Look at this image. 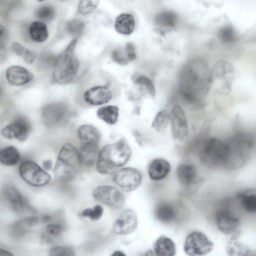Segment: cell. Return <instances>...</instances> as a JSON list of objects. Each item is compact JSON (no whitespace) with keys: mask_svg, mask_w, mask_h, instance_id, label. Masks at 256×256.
Returning <instances> with one entry per match:
<instances>
[{"mask_svg":"<svg viewBox=\"0 0 256 256\" xmlns=\"http://www.w3.org/2000/svg\"><path fill=\"white\" fill-rule=\"evenodd\" d=\"M142 256H155L152 250H149L146 251Z\"/></svg>","mask_w":256,"mask_h":256,"instance_id":"52","label":"cell"},{"mask_svg":"<svg viewBox=\"0 0 256 256\" xmlns=\"http://www.w3.org/2000/svg\"><path fill=\"white\" fill-rule=\"evenodd\" d=\"M211 71L205 61L194 59L182 68L178 77V88L188 101L198 102L208 94L212 84Z\"/></svg>","mask_w":256,"mask_h":256,"instance_id":"1","label":"cell"},{"mask_svg":"<svg viewBox=\"0 0 256 256\" xmlns=\"http://www.w3.org/2000/svg\"><path fill=\"white\" fill-rule=\"evenodd\" d=\"M134 82L139 86L152 97L155 95V89L152 80L146 76L140 75L134 79Z\"/></svg>","mask_w":256,"mask_h":256,"instance_id":"36","label":"cell"},{"mask_svg":"<svg viewBox=\"0 0 256 256\" xmlns=\"http://www.w3.org/2000/svg\"><path fill=\"white\" fill-rule=\"evenodd\" d=\"M98 145L82 144L78 150L81 164L85 166H92L96 164L99 152Z\"/></svg>","mask_w":256,"mask_h":256,"instance_id":"23","label":"cell"},{"mask_svg":"<svg viewBox=\"0 0 256 256\" xmlns=\"http://www.w3.org/2000/svg\"><path fill=\"white\" fill-rule=\"evenodd\" d=\"M111 256H126V255L121 251L116 250L114 252Z\"/></svg>","mask_w":256,"mask_h":256,"instance_id":"51","label":"cell"},{"mask_svg":"<svg viewBox=\"0 0 256 256\" xmlns=\"http://www.w3.org/2000/svg\"><path fill=\"white\" fill-rule=\"evenodd\" d=\"M112 96L111 90L104 86L92 88L86 90L84 94V101L93 106H100L108 103Z\"/></svg>","mask_w":256,"mask_h":256,"instance_id":"18","label":"cell"},{"mask_svg":"<svg viewBox=\"0 0 256 256\" xmlns=\"http://www.w3.org/2000/svg\"><path fill=\"white\" fill-rule=\"evenodd\" d=\"M4 198L9 202L12 208L17 213H21L24 208L23 198L16 188L7 186L2 190Z\"/></svg>","mask_w":256,"mask_h":256,"instance_id":"24","label":"cell"},{"mask_svg":"<svg viewBox=\"0 0 256 256\" xmlns=\"http://www.w3.org/2000/svg\"><path fill=\"white\" fill-rule=\"evenodd\" d=\"M19 172L22 178L33 186H44L50 180V175L37 164L32 161L23 162L20 164Z\"/></svg>","mask_w":256,"mask_h":256,"instance_id":"7","label":"cell"},{"mask_svg":"<svg viewBox=\"0 0 256 256\" xmlns=\"http://www.w3.org/2000/svg\"><path fill=\"white\" fill-rule=\"evenodd\" d=\"M118 108L115 106H106L99 108L96 112L99 118L109 124H115L118 117Z\"/></svg>","mask_w":256,"mask_h":256,"instance_id":"30","label":"cell"},{"mask_svg":"<svg viewBox=\"0 0 256 256\" xmlns=\"http://www.w3.org/2000/svg\"><path fill=\"white\" fill-rule=\"evenodd\" d=\"M216 222L218 229L226 234L234 232L240 224L239 220L237 217L231 213L224 210L217 213Z\"/></svg>","mask_w":256,"mask_h":256,"instance_id":"19","label":"cell"},{"mask_svg":"<svg viewBox=\"0 0 256 256\" xmlns=\"http://www.w3.org/2000/svg\"><path fill=\"white\" fill-rule=\"evenodd\" d=\"M29 34L31 38L34 42H42L48 37L47 26L41 21H35L29 27Z\"/></svg>","mask_w":256,"mask_h":256,"instance_id":"29","label":"cell"},{"mask_svg":"<svg viewBox=\"0 0 256 256\" xmlns=\"http://www.w3.org/2000/svg\"><path fill=\"white\" fill-rule=\"evenodd\" d=\"M226 154L224 166L230 170H237L248 161L252 144L243 136H236L226 142Z\"/></svg>","mask_w":256,"mask_h":256,"instance_id":"5","label":"cell"},{"mask_svg":"<svg viewBox=\"0 0 256 256\" xmlns=\"http://www.w3.org/2000/svg\"><path fill=\"white\" fill-rule=\"evenodd\" d=\"M155 216L158 220L163 222H168L174 218L176 212L170 204L162 203L156 207Z\"/></svg>","mask_w":256,"mask_h":256,"instance_id":"32","label":"cell"},{"mask_svg":"<svg viewBox=\"0 0 256 256\" xmlns=\"http://www.w3.org/2000/svg\"><path fill=\"white\" fill-rule=\"evenodd\" d=\"M0 256H14L11 252L0 248Z\"/></svg>","mask_w":256,"mask_h":256,"instance_id":"48","label":"cell"},{"mask_svg":"<svg viewBox=\"0 0 256 256\" xmlns=\"http://www.w3.org/2000/svg\"><path fill=\"white\" fill-rule=\"evenodd\" d=\"M178 16L171 10H163L158 13L154 19L156 30L161 35L172 30L176 25Z\"/></svg>","mask_w":256,"mask_h":256,"instance_id":"17","label":"cell"},{"mask_svg":"<svg viewBox=\"0 0 256 256\" xmlns=\"http://www.w3.org/2000/svg\"><path fill=\"white\" fill-rule=\"evenodd\" d=\"M137 224L138 220L135 212L130 208L125 209L116 220L113 230L118 234H127L135 230Z\"/></svg>","mask_w":256,"mask_h":256,"instance_id":"14","label":"cell"},{"mask_svg":"<svg viewBox=\"0 0 256 256\" xmlns=\"http://www.w3.org/2000/svg\"><path fill=\"white\" fill-rule=\"evenodd\" d=\"M125 50L128 61H132L136 58L135 48L132 43H127L126 45Z\"/></svg>","mask_w":256,"mask_h":256,"instance_id":"45","label":"cell"},{"mask_svg":"<svg viewBox=\"0 0 256 256\" xmlns=\"http://www.w3.org/2000/svg\"><path fill=\"white\" fill-rule=\"evenodd\" d=\"M112 180L121 189L126 192L136 190L140 184V172L133 168H124L114 172Z\"/></svg>","mask_w":256,"mask_h":256,"instance_id":"10","label":"cell"},{"mask_svg":"<svg viewBox=\"0 0 256 256\" xmlns=\"http://www.w3.org/2000/svg\"><path fill=\"white\" fill-rule=\"evenodd\" d=\"M4 35V26L0 24V45L2 42Z\"/></svg>","mask_w":256,"mask_h":256,"instance_id":"49","label":"cell"},{"mask_svg":"<svg viewBox=\"0 0 256 256\" xmlns=\"http://www.w3.org/2000/svg\"><path fill=\"white\" fill-rule=\"evenodd\" d=\"M12 51L18 56L22 57L26 62L28 64H32L35 58V54L32 51L26 48L18 42L13 43L12 46Z\"/></svg>","mask_w":256,"mask_h":256,"instance_id":"34","label":"cell"},{"mask_svg":"<svg viewBox=\"0 0 256 256\" xmlns=\"http://www.w3.org/2000/svg\"><path fill=\"white\" fill-rule=\"evenodd\" d=\"M6 76L9 84L14 86L26 84L33 78L32 74L25 68L16 66L8 68Z\"/></svg>","mask_w":256,"mask_h":256,"instance_id":"20","label":"cell"},{"mask_svg":"<svg viewBox=\"0 0 256 256\" xmlns=\"http://www.w3.org/2000/svg\"><path fill=\"white\" fill-rule=\"evenodd\" d=\"M1 94H2V90H1V88H0V96L1 95Z\"/></svg>","mask_w":256,"mask_h":256,"instance_id":"53","label":"cell"},{"mask_svg":"<svg viewBox=\"0 0 256 256\" xmlns=\"http://www.w3.org/2000/svg\"><path fill=\"white\" fill-rule=\"evenodd\" d=\"M84 22L78 19H74L70 21L66 24V30L72 36H78L81 35L84 28Z\"/></svg>","mask_w":256,"mask_h":256,"instance_id":"37","label":"cell"},{"mask_svg":"<svg viewBox=\"0 0 256 256\" xmlns=\"http://www.w3.org/2000/svg\"><path fill=\"white\" fill-rule=\"evenodd\" d=\"M213 247V243L204 234L194 232L186 237L184 250L189 256H201L210 252Z\"/></svg>","mask_w":256,"mask_h":256,"instance_id":"9","label":"cell"},{"mask_svg":"<svg viewBox=\"0 0 256 256\" xmlns=\"http://www.w3.org/2000/svg\"><path fill=\"white\" fill-rule=\"evenodd\" d=\"M42 165L45 170H50L52 167V162L50 160H44L42 163Z\"/></svg>","mask_w":256,"mask_h":256,"instance_id":"47","label":"cell"},{"mask_svg":"<svg viewBox=\"0 0 256 256\" xmlns=\"http://www.w3.org/2000/svg\"><path fill=\"white\" fill-rule=\"evenodd\" d=\"M234 70L232 66L223 60L216 64L211 72L212 82L216 81L222 83L223 88L228 90L233 78Z\"/></svg>","mask_w":256,"mask_h":256,"instance_id":"16","label":"cell"},{"mask_svg":"<svg viewBox=\"0 0 256 256\" xmlns=\"http://www.w3.org/2000/svg\"><path fill=\"white\" fill-rule=\"evenodd\" d=\"M64 226L60 224H50L46 226V231L50 236H56L64 230Z\"/></svg>","mask_w":256,"mask_h":256,"instance_id":"43","label":"cell"},{"mask_svg":"<svg viewBox=\"0 0 256 256\" xmlns=\"http://www.w3.org/2000/svg\"><path fill=\"white\" fill-rule=\"evenodd\" d=\"M154 251L156 256H174L176 246L172 239L162 236L156 240Z\"/></svg>","mask_w":256,"mask_h":256,"instance_id":"25","label":"cell"},{"mask_svg":"<svg viewBox=\"0 0 256 256\" xmlns=\"http://www.w3.org/2000/svg\"><path fill=\"white\" fill-rule=\"evenodd\" d=\"M70 110L65 104L54 102L45 106L42 111L44 124L52 128L65 123L69 118Z\"/></svg>","mask_w":256,"mask_h":256,"instance_id":"8","label":"cell"},{"mask_svg":"<svg viewBox=\"0 0 256 256\" xmlns=\"http://www.w3.org/2000/svg\"><path fill=\"white\" fill-rule=\"evenodd\" d=\"M176 175L180 184L188 190H196L203 182V179L198 175L195 167L190 164L178 166Z\"/></svg>","mask_w":256,"mask_h":256,"instance_id":"13","label":"cell"},{"mask_svg":"<svg viewBox=\"0 0 256 256\" xmlns=\"http://www.w3.org/2000/svg\"><path fill=\"white\" fill-rule=\"evenodd\" d=\"M98 2V0H81L78 4V10L82 14H89L96 8Z\"/></svg>","mask_w":256,"mask_h":256,"instance_id":"42","label":"cell"},{"mask_svg":"<svg viewBox=\"0 0 256 256\" xmlns=\"http://www.w3.org/2000/svg\"><path fill=\"white\" fill-rule=\"evenodd\" d=\"M104 212L103 208L100 205H96L92 208L85 209L82 212L84 217H88L92 220H98L102 216Z\"/></svg>","mask_w":256,"mask_h":256,"instance_id":"39","label":"cell"},{"mask_svg":"<svg viewBox=\"0 0 256 256\" xmlns=\"http://www.w3.org/2000/svg\"><path fill=\"white\" fill-rule=\"evenodd\" d=\"M130 156V148L125 142L106 144L100 151L96 162V170L102 174H112L126 164Z\"/></svg>","mask_w":256,"mask_h":256,"instance_id":"2","label":"cell"},{"mask_svg":"<svg viewBox=\"0 0 256 256\" xmlns=\"http://www.w3.org/2000/svg\"><path fill=\"white\" fill-rule=\"evenodd\" d=\"M170 122V112L162 110L157 113L152 124V127L156 130L161 132L167 128Z\"/></svg>","mask_w":256,"mask_h":256,"instance_id":"33","label":"cell"},{"mask_svg":"<svg viewBox=\"0 0 256 256\" xmlns=\"http://www.w3.org/2000/svg\"><path fill=\"white\" fill-rule=\"evenodd\" d=\"M50 256H76L74 252L70 248L64 246H56L51 248Z\"/></svg>","mask_w":256,"mask_h":256,"instance_id":"41","label":"cell"},{"mask_svg":"<svg viewBox=\"0 0 256 256\" xmlns=\"http://www.w3.org/2000/svg\"><path fill=\"white\" fill-rule=\"evenodd\" d=\"M226 142L218 138H210L200 150L201 160L208 166H224L226 154Z\"/></svg>","mask_w":256,"mask_h":256,"instance_id":"6","label":"cell"},{"mask_svg":"<svg viewBox=\"0 0 256 256\" xmlns=\"http://www.w3.org/2000/svg\"><path fill=\"white\" fill-rule=\"evenodd\" d=\"M218 36L222 42L226 44L232 43L236 39V32L230 26H225L220 28Z\"/></svg>","mask_w":256,"mask_h":256,"instance_id":"35","label":"cell"},{"mask_svg":"<svg viewBox=\"0 0 256 256\" xmlns=\"http://www.w3.org/2000/svg\"><path fill=\"white\" fill-rule=\"evenodd\" d=\"M226 249L228 256H254V252L248 246L236 238L229 240Z\"/></svg>","mask_w":256,"mask_h":256,"instance_id":"28","label":"cell"},{"mask_svg":"<svg viewBox=\"0 0 256 256\" xmlns=\"http://www.w3.org/2000/svg\"><path fill=\"white\" fill-rule=\"evenodd\" d=\"M50 216L48 215H44L40 218V221L42 222H46L50 220Z\"/></svg>","mask_w":256,"mask_h":256,"instance_id":"50","label":"cell"},{"mask_svg":"<svg viewBox=\"0 0 256 256\" xmlns=\"http://www.w3.org/2000/svg\"><path fill=\"white\" fill-rule=\"evenodd\" d=\"M80 165L78 150L72 144L66 143L59 152L54 172L59 180L68 182L75 178Z\"/></svg>","mask_w":256,"mask_h":256,"instance_id":"4","label":"cell"},{"mask_svg":"<svg viewBox=\"0 0 256 256\" xmlns=\"http://www.w3.org/2000/svg\"><path fill=\"white\" fill-rule=\"evenodd\" d=\"M20 156L14 146L4 148L0 150V162L6 166H14L19 161Z\"/></svg>","mask_w":256,"mask_h":256,"instance_id":"31","label":"cell"},{"mask_svg":"<svg viewBox=\"0 0 256 256\" xmlns=\"http://www.w3.org/2000/svg\"><path fill=\"white\" fill-rule=\"evenodd\" d=\"M77 38H74L57 58L52 74L53 80L59 84L70 82L76 75L79 62L74 51Z\"/></svg>","mask_w":256,"mask_h":256,"instance_id":"3","label":"cell"},{"mask_svg":"<svg viewBox=\"0 0 256 256\" xmlns=\"http://www.w3.org/2000/svg\"><path fill=\"white\" fill-rule=\"evenodd\" d=\"M135 20L134 16L130 14L124 13L116 18L114 28L116 31L122 34L129 35L134 28Z\"/></svg>","mask_w":256,"mask_h":256,"instance_id":"26","label":"cell"},{"mask_svg":"<svg viewBox=\"0 0 256 256\" xmlns=\"http://www.w3.org/2000/svg\"><path fill=\"white\" fill-rule=\"evenodd\" d=\"M30 130V126L28 122L20 117L4 127L1 130V134L8 139L15 138L22 142L27 138Z\"/></svg>","mask_w":256,"mask_h":256,"instance_id":"15","label":"cell"},{"mask_svg":"<svg viewBox=\"0 0 256 256\" xmlns=\"http://www.w3.org/2000/svg\"><path fill=\"white\" fill-rule=\"evenodd\" d=\"M77 135L82 144L98 145L101 136L98 130L90 124L80 126L78 128Z\"/></svg>","mask_w":256,"mask_h":256,"instance_id":"22","label":"cell"},{"mask_svg":"<svg viewBox=\"0 0 256 256\" xmlns=\"http://www.w3.org/2000/svg\"><path fill=\"white\" fill-rule=\"evenodd\" d=\"M92 196L98 202L113 208H121L124 204V194L111 186H98L94 190Z\"/></svg>","mask_w":256,"mask_h":256,"instance_id":"11","label":"cell"},{"mask_svg":"<svg viewBox=\"0 0 256 256\" xmlns=\"http://www.w3.org/2000/svg\"><path fill=\"white\" fill-rule=\"evenodd\" d=\"M112 58L114 61L121 65L126 64L128 62L127 58L123 56L121 52L118 50H115L112 51Z\"/></svg>","mask_w":256,"mask_h":256,"instance_id":"44","label":"cell"},{"mask_svg":"<svg viewBox=\"0 0 256 256\" xmlns=\"http://www.w3.org/2000/svg\"><path fill=\"white\" fill-rule=\"evenodd\" d=\"M36 15L39 20L42 21L49 22L54 18L55 10L52 6H43L36 11Z\"/></svg>","mask_w":256,"mask_h":256,"instance_id":"38","label":"cell"},{"mask_svg":"<svg viewBox=\"0 0 256 256\" xmlns=\"http://www.w3.org/2000/svg\"><path fill=\"white\" fill-rule=\"evenodd\" d=\"M28 228H30L24 219H22L16 222L15 224L12 225L11 233L14 236H20L26 232Z\"/></svg>","mask_w":256,"mask_h":256,"instance_id":"40","label":"cell"},{"mask_svg":"<svg viewBox=\"0 0 256 256\" xmlns=\"http://www.w3.org/2000/svg\"><path fill=\"white\" fill-rule=\"evenodd\" d=\"M170 170L171 166L168 161L162 158H156L150 164L148 173L151 180H158L164 178Z\"/></svg>","mask_w":256,"mask_h":256,"instance_id":"21","label":"cell"},{"mask_svg":"<svg viewBox=\"0 0 256 256\" xmlns=\"http://www.w3.org/2000/svg\"><path fill=\"white\" fill-rule=\"evenodd\" d=\"M170 123L173 138L182 140L188 134L187 119L184 112L180 106H174L170 112Z\"/></svg>","mask_w":256,"mask_h":256,"instance_id":"12","label":"cell"},{"mask_svg":"<svg viewBox=\"0 0 256 256\" xmlns=\"http://www.w3.org/2000/svg\"><path fill=\"white\" fill-rule=\"evenodd\" d=\"M238 198L243 208L248 212L256 211V193L254 188H248L239 192Z\"/></svg>","mask_w":256,"mask_h":256,"instance_id":"27","label":"cell"},{"mask_svg":"<svg viewBox=\"0 0 256 256\" xmlns=\"http://www.w3.org/2000/svg\"><path fill=\"white\" fill-rule=\"evenodd\" d=\"M132 134L135 138V140L138 144L142 146V139L140 134L138 130H134L132 131Z\"/></svg>","mask_w":256,"mask_h":256,"instance_id":"46","label":"cell"}]
</instances>
